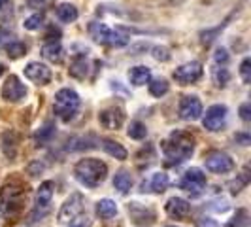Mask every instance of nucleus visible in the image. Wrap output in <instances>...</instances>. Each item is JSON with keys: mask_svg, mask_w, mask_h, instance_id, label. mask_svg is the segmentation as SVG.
Wrapping results in <instances>:
<instances>
[{"mask_svg": "<svg viewBox=\"0 0 251 227\" xmlns=\"http://www.w3.org/2000/svg\"><path fill=\"white\" fill-rule=\"evenodd\" d=\"M181 189L187 191L191 195H201L202 189L206 188V174L202 172L199 167H193L189 169L187 172L181 178Z\"/></svg>", "mask_w": 251, "mask_h": 227, "instance_id": "0eeeda50", "label": "nucleus"}, {"mask_svg": "<svg viewBox=\"0 0 251 227\" xmlns=\"http://www.w3.org/2000/svg\"><path fill=\"white\" fill-rule=\"evenodd\" d=\"M53 188L55 184L48 180V182H42L40 188L36 191V208H34V214H32V220H36L38 216L44 218L51 210V199H53Z\"/></svg>", "mask_w": 251, "mask_h": 227, "instance_id": "6e6552de", "label": "nucleus"}, {"mask_svg": "<svg viewBox=\"0 0 251 227\" xmlns=\"http://www.w3.org/2000/svg\"><path fill=\"white\" fill-rule=\"evenodd\" d=\"M168 89H170V85H168V82L164 80V78H155V80H150V93L153 95V97H163V95H166L168 93Z\"/></svg>", "mask_w": 251, "mask_h": 227, "instance_id": "cd10ccee", "label": "nucleus"}, {"mask_svg": "<svg viewBox=\"0 0 251 227\" xmlns=\"http://www.w3.org/2000/svg\"><path fill=\"white\" fill-rule=\"evenodd\" d=\"M240 76L244 80V84H250L251 82V59H244L240 64Z\"/></svg>", "mask_w": 251, "mask_h": 227, "instance_id": "f704fd0d", "label": "nucleus"}, {"mask_svg": "<svg viewBox=\"0 0 251 227\" xmlns=\"http://www.w3.org/2000/svg\"><path fill=\"white\" fill-rule=\"evenodd\" d=\"M2 72H4V64H0V74H2Z\"/></svg>", "mask_w": 251, "mask_h": 227, "instance_id": "c03bdc74", "label": "nucleus"}, {"mask_svg": "<svg viewBox=\"0 0 251 227\" xmlns=\"http://www.w3.org/2000/svg\"><path fill=\"white\" fill-rule=\"evenodd\" d=\"M57 17L63 21V23H74L75 19L79 17V12L74 4H68L64 2L61 6H57Z\"/></svg>", "mask_w": 251, "mask_h": 227, "instance_id": "4be33fe9", "label": "nucleus"}, {"mask_svg": "<svg viewBox=\"0 0 251 227\" xmlns=\"http://www.w3.org/2000/svg\"><path fill=\"white\" fill-rule=\"evenodd\" d=\"M102 148H104V151L108 155H112V157L119 159V161L126 159V155H128L126 150L123 148V144H119V142H115L112 139H102Z\"/></svg>", "mask_w": 251, "mask_h": 227, "instance_id": "412c9836", "label": "nucleus"}, {"mask_svg": "<svg viewBox=\"0 0 251 227\" xmlns=\"http://www.w3.org/2000/svg\"><path fill=\"white\" fill-rule=\"evenodd\" d=\"M25 78L34 82L36 85H48L51 82V68L44 63H28L25 66Z\"/></svg>", "mask_w": 251, "mask_h": 227, "instance_id": "ddd939ff", "label": "nucleus"}, {"mask_svg": "<svg viewBox=\"0 0 251 227\" xmlns=\"http://www.w3.org/2000/svg\"><path fill=\"white\" fill-rule=\"evenodd\" d=\"M79 104H81L79 95L75 93L74 89L64 87V89H61V91H57L55 102H53V110H55L59 119L70 121V119H74V115L77 114V110H79Z\"/></svg>", "mask_w": 251, "mask_h": 227, "instance_id": "20e7f679", "label": "nucleus"}, {"mask_svg": "<svg viewBox=\"0 0 251 227\" xmlns=\"http://www.w3.org/2000/svg\"><path fill=\"white\" fill-rule=\"evenodd\" d=\"M26 53V46L23 42H10L8 46H6V55L10 57V59H19V57H23Z\"/></svg>", "mask_w": 251, "mask_h": 227, "instance_id": "c756f323", "label": "nucleus"}, {"mask_svg": "<svg viewBox=\"0 0 251 227\" xmlns=\"http://www.w3.org/2000/svg\"><path fill=\"white\" fill-rule=\"evenodd\" d=\"M28 4L32 8H40V6H46V0H28Z\"/></svg>", "mask_w": 251, "mask_h": 227, "instance_id": "a19ab883", "label": "nucleus"}, {"mask_svg": "<svg viewBox=\"0 0 251 227\" xmlns=\"http://www.w3.org/2000/svg\"><path fill=\"white\" fill-rule=\"evenodd\" d=\"M68 72H70V76L75 78V80H85L89 74V63L85 61V57H77L74 63L70 64Z\"/></svg>", "mask_w": 251, "mask_h": 227, "instance_id": "b1692460", "label": "nucleus"}, {"mask_svg": "<svg viewBox=\"0 0 251 227\" xmlns=\"http://www.w3.org/2000/svg\"><path fill=\"white\" fill-rule=\"evenodd\" d=\"M195 151V139L185 131H174L170 137L163 140V153L170 165L187 161Z\"/></svg>", "mask_w": 251, "mask_h": 227, "instance_id": "f257e3e1", "label": "nucleus"}, {"mask_svg": "<svg viewBox=\"0 0 251 227\" xmlns=\"http://www.w3.org/2000/svg\"><path fill=\"white\" fill-rule=\"evenodd\" d=\"M164 210H166V214L170 216V218L183 220V218H187L189 212H191V204H189L185 199H181V197H172V199L166 201Z\"/></svg>", "mask_w": 251, "mask_h": 227, "instance_id": "2eb2a0df", "label": "nucleus"}, {"mask_svg": "<svg viewBox=\"0 0 251 227\" xmlns=\"http://www.w3.org/2000/svg\"><path fill=\"white\" fill-rule=\"evenodd\" d=\"M214 84L217 87H225L226 84H228V80H230V74H228V70L223 68V66H217L214 68Z\"/></svg>", "mask_w": 251, "mask_h": 227, "instance_id": "2f4dec72", "label": "nucleus"}, {"mask_svg": "<svg viewBox=\"0 0 251 227\" xmlns=\"http://www.w3.org/2000/svg\"><path fill=\"white\" fill-rule=\"evenodd\" d=\"M128 214L132 218V222L134 224H151L153 220H155V214H153V210L151 208H146V206H142L140 202H132V204H128Z\"/></svg>", "mask_w": 251, "mask_h": 227, "instance_id": "dca6fc26", "label": "nucleus"}, {"mask_svg": "<svg viewBox=\"0 0 251 227\" xmlns=\"http://www.w3.org/2000/svg\"><path fill=\"white\" fill-rule=\"evenodd\" d=\"M177 112H179V117L181 119H185V121H197V119H201L202 117V102L199 97H195V95H187V97H183L181 101H179V108H177Z\"/></svg>", "mask_w": 251, "mask_h": 227, "instance_id": "9b49d317", "label": "nucleus"}, {"mask_svg": "<svg viewBox=\"0 0 251 227\" xmlns=\"http://www.w3.org/2000/svg\"><path fill=\"white\" fill-rule=\"evenodd\" d=\"M26 199V188L19 182H6L0 188V216L2 218H12L21 208Z\"/></svg>", "mask_w": 251, "mask_h": 227, "instance_id": "7ed1b4c3", "label": "nucleus"}, {"mask_svg": "<svg viewBox=\"0 0 251 227\" xmlns=\"http://www.w3.org/2000/svg\"><path fill=\"white\" fill-rule=\"evenodd\" d=\"M99 121H100V125L104 129H110V131H117V129H121L123 123H125V112L121 110V108H106V110H102L99 114Z\"/></svg>", "mask_w": 251, "mask_h": 227, "instance_id": "4468645a", "label": "nucleus"}, {"mask_svg": "<svg viewBox=\"0 0 251 227\" xmlns=\"http://www.w3.org/2000/svg\"><path fill=\"white\" fill-rule=\"evenodd\" d=\"M214 61L217 64H226V63H228V51H226L225 48H219V50L215 51Z\"/></svg>", "mask_w": 251, "mask_h": 227, "instance_id": "e433bc0d", "label": "nucleus"}, {"mask_svg": "<svg viewBox=\"0 0 251 227\" xmlns=\"http://www.w3.org/2000/svg\"><path fill=\"white\" fill-rule=\"evenodd\" d=\"M25 84H21V80L17 76H8L2 85V99L8 102H19L21 99H25Z\"/></svg>", "mask_w": 251, "mask_h": 227, "instance_id": "f8f14e48", "label": "nucleus"}, {"mask_svg": "<svg viewBox=\"0 0 251 227\" xmlns=\"http://www.w3.org/2000/svg\"><path fill=\"white\" fill-rule=\"evenodd\" d=\"M89 34H91V38L97 44H108L110 34H112V28L106 27L104 23H100V21H91L89 23Z\"/></svg>", "mask_w": 251, "mask_h": 227, "instance_id": "f3484780", "label": "nucleus"}, {"mask_svg": "<svg viewBox=\"0 0 251 227\" xmlns=\"http://www.w3.org/2000/svg\"><path fill=\"white\" fill-rule=\"evenodd\" d=\"M113 188L117 189L119 193H128L130 191V188H132V176L126 172V170H119L117 174H115V178H113Z\"/></svg>", "mask_w": 251, "mask_h": 227, "instance_id": "393cba45", "label": "nucleus"}, {"mask_svg": "<svg viewBox=\"0 0 251 227\" xmlns=\"http://www.w3.org/2000/svg\"><path fill=\"white\" fill-rule=\"evenodd\" d=\"M151 51H153V57H155L157 61H163V63L170 61V51H168V48H164V46H155Z\"/></svg>", "mask_w": 251, "mask_h": 227, "instance_id": "72a5a7b5", "label": "nucleus"}, {"mask_svg": "<svg viewBox=\"0 0 251 227\" xmlns=\"http://www.w3.org/2000/svg\"><path fill=\"white\" fill-rule=\"evenodd\" d=\"M128 80H130V84L132 85H146V84H150L151 80V70L148 66H134V68H130V72H128Z\"/></svg>", "mask_w": 251, "mask_h": 227, "instance_id": "6ab92c4d", "label": "nucleus"}, {"mask_svg": "<svg viewBox=\"0 0 251 227\" xmlns=\"http://www.w3.org/2000/svg\"><path fill=\"white\" fill-rule=\"evenodd\" d=\"M226 106L225 104H214V106H210L206 114H204V117H202V125L206 131H210V133H215V131H219L223 123H225L226 119Z\"/></svg>", "mask_w": 251, "mask_h": 227, "instance_id": "1a4fd4ad", "label": "nucleus"}, {"mask_svg": "<svg viewBox=\"0 0 251 227\" xmlns=\"http://www.w3.org/2000/svg\"><path fill=\"white\" fill-rule=\"evenodd\" d=\"M248 182H250V167H246L244 172H242L236 180H232V182L228 184V186H230V191H232V193H238V191H242V188L248 186Z\"/></svg>", "mask_w": 251, "mask_h": 227, "instance_id": "7c9ffc66", "label": "nucleus"}, {"mask_svg": "<svg viewBox=\"0 0 251 227\" xmlns=\"http://www.w3.org/2000/svg\"><path fill=\"white\" fill-rule=\"evenodd\" d=\"M202 78V64L199 61H191L181 66H177L174 70V80H176L179 85H189V84H195Z\"/></svg>", "mask_w": 251, "mask_h": 227, "instance_id": "9d476101", "label": "nucleus"}, {"mask_svg": "<svg viewBox=\"0 0 251 227\" xmlns=\"http://www.w3.org/2000/svg\"><path fill=\"white\" fill-rule=\"evenodd\" d=\"M199 227H219V224L212 220V218H201L199 220Z\"/></svg>", "mask_w": 251, "mask_h": 227, "instance_id": "ea45409f", "label": "nucleus"}, {"mask_svg": "<svg viewBox=\"0 0 251 227\" xmlns=\"http://www.w3.org/2000/svg\"><path fill=\"white\" fill-rule=\"evenodd\" d=\"M10 4H12V0H0V12H2V10H6Z\"/></svg>", "mask_w": 251, "mask_h": 227, "instance_id": "37998d69", "label": "nucleus"}, {"mask_svg": "<svg viewBox=\"0 0 251 227\" xmlns=\"http://www.w3.org/2000/svg\"><path fill=\"white\" fill-rule=\"evenodd\" d=\"M166 227H176V226H166Z\"/></svg>", "mask_w": 251, "mask_h": 227, "instance_id": "a18cd8bd", "label": "nucleus"}, {"mask_svg": "<svg viewBox=\"0 0 251 227\" xmlns=\"http://www.w3.org/2000/svg\"><path fill=\"white\" fill-rule=\"evenodd\" d=\"M42 170H44V163H40V161H34V163L28 165V174L30 176H38Z\"/></svg>", "mask_w": 251, "mask_h": 227, "instance_id": "4c0bfd02", "label": "nucleus"}, {"mask_svg": "<svg viewBox=\"0 0 251 227\" xmlns=\"http://www.w3.org/2000/svg\"><path fill=\"white\" fill-rule=\"evenodd\" d=\"M97 216L102 218V220H110L113 216L117 214V204L112 201V199H100L97 202Z\"/></svg>", "mask_w": 251, "mask_h": 227, "instance_id": "5701e85b", "label": "nucleus"}, {"mask_svg": "<svg viewBox=\"0 0 251 227\" xmlns=\"http://www.w3.org/2000/svg\"><path fill=\"white\" fill-rule=\"evenodd\" d=\"M74 174L79 184H83L87 188H97L108 176V165L95 157H85L75 163Z\"/></svg>", "mask_w": 251, "mask_h": 227, "instance_id": "f03ea898", "label": "nucleus"}, {"mask_svg": "<svg viewBox=\"0 0 251 227\" xmlns=\"http://www.w3.org/2000/svg\"><path fill=\"white\" fill-rule=\"evenodd\" d=\"M42 57L50 63H61L63 61V46L59 42H48L42 46Z\"/></svg>", "mask_w": 251, "mask_h": 227, "instance_id": "a211bd4d", "label": "nucleus"}, {"mask_svg": "<svg viewBox=\"0 0 251 227\" xmlns=\"http://www.w3.org/2000/svg\"><path fill=\"white\" fill-rule=\"evenodd\" d=\"M53 135H55V123H53V121H46L44 125L40 127V131H36L34 140H36L38 146H44L48 140H51Z\"/></svg>", "mask_w": 251, "mask_h": 227, "instance_id": "a878e982", "label": "nucleus"}, {"mask_svg": "<svg viewBox=\"0 0 251 227\" xmlns=\"http://www.w3.org/2000/svg\"><path fill=\"white\" fill-rule=\"evenodd\" d=\"M83 195L81 193H72L66 201L63 202V206H61V210H59V214H57V220H59V224H70L74 218L83 212Z\"/></svg>", "mask_w": 251, "mask_h": 227, "instance_id": "423d86ee", "label": "nucleus"}, {"mask_svg": "<svg viewBox=\"0 0 251 227\" xmlns=\"http://www.w3.org/2000/svg\"><path fill=\"white\" fill-rule=\"evenodd\" d=\"M204 165L210 172H215V174H226V172H232L234 170V159L225 153V151L219 150H212L204 155Z\"/></svg>", "mask_w": 251, "mask_h": 227, "instance_id": "39448f33", "label": "nucleus"}, {"mask_svg": "<svg viewBox=\"0 0 251 227\" xmlns=\"http://www.w3.org/2000/svg\"><path fill=\"white\" fill-rule=\"evenodd\" d=\"M170 180H168V174L166 172H155L151 176V191L153 193H164L166 188H168Z\"/></svg>", "mask_w": 251, "mask_h": 227, "instance_id": "bb28decb", "label": "nucleus"}, {"mask_svg": "<svg viewBox=\"0 0 251 227\" xmlns=\"http://www.w3.org/2000/svg\"><path fill=\"white\" fill-rule=\"evenodd\" d=\"M236 140H240L244 146H246V144H250V137H248V135H236Z\"/></svg>", "mask_w": 251, "mask_h": 227, "instance_id": "79ce46f5", "label": "nucleus"}, {"mask_svg": "<svg viewBox=\"0 0 251 227\" xmlns=\"http://www.w3.org/2000/svg\"><path fill=\"white\" fill-rule=\"evenodd\" d=\"M126 135L132 140H144L148 137V129L142 121H130V125L126 129Z\"/></svg>", "mask_w": 251, "mask_h": 227, "instance_id": "c85d7f7f", "label": "nucleus"}, {"mask_svg": "<svg viewBox=\"0 0 251 227\" xmlns=\"http://www.w3.org/2000/svg\"><path fill=\"white\" fill-rule=\"evenodd\" d=\"M23 25H25L26 30H38L40 27L44 25V13H34L30 17H26Z\"/></svg>", "mask_w": 251, "mask_h": 227, "instance_id": "473e14b6", "label": "nucleus"}, {"mask_svg": "<svg viewBox=\"0 0 251 227\" xmlns=\"http://www.w3.org/2000/svg\"><path fill=\"white\" fill-rule=\"evenodd\" d=\"M2 151L8 159H12V161L15 159V155H17V135L13 131H8V133L2 135Z\"/></svg>", "mask_w": 251, "mask_h": 227, "instance_id": "aec40b11", "label": "nucleus"}, {"mask_svg": "<svg viewBox=\"0 0 251 227\" xmlns=\"http://www.w3.org/2000/svg\"><path fill=\"white\" fill-rule=\"evenodd\" d=\"M91 224H93V222H91V218H89V216L79 214L77 218H74V220L68 224V227H91Z\"/></svg>", "mask_w": 251, "mask_h": 227, "instance_id": "c9c22d12", "label": "nucleus"}, {"mask_svg": "<svg viewBox=\"0 0 251 227\" xmlns=\"http://www.w3.org/2000/svg\"><path fill=\"white\" fill-rule=\"evenodd\" d=\"M240 117H242L244 121H250V119H251V108H250V104H242V106H240Z\"/></svg>", "mask_w": 251, "mask_h": 227, "instance_id": "58836bf2", "label": "nucleus"}]
</instances>
